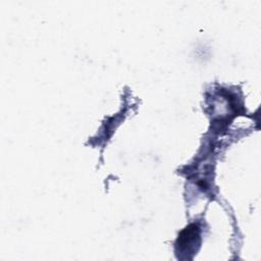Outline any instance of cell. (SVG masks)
I'll list each match as a JSON object with an SVG mask.
<instances>
[{
	"mask_svg": "<svg viewBox=\"0 0 261 261\" xmlns=\"http://www.w3.org/2000/svg\"><path fill=\"white\" fill-rule=\"evenodd\" d=\"M200 243V229L196 224H190L179 234L176 241V248L185 252L195 250V246Z\"/></svg>",
	"mask_w": 261,
	"mask_h": 261,
	"instance_id": "1",
	"label": "cell"
}]
</instances>
